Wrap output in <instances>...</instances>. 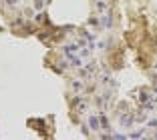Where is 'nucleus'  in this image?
<instances>
[{
	"mask_svg": "<svg viewBox=\"0 0 157 140\" xmlns=\"http://www.w3.org/2000/svg\"><path fill=\"white\" fill-rule=\"evenodd\" d=\"M89 126L93 128V130H97V128H101V116H89Z\"/></svg>",
	"mask_w": 157,
	"mask_h": 140,
	"instance_id": "nucleus-1",
	"label": "nucleus"
},
{
	"mask_svg": "<svg viewBox=\"0 0 157 140\" xmlns=\"http://www.w3.org/2000/svg\"><path fill=\"white\" fill-rule=\"evenodd\" d=\"M46 2H51V0H34V6H36V8H42Z\"/></svg>",
	"mask_w": 157,
	"mask_h": 140,
	"instance_id": "nucleus-2",
	"label": "nucleus"
},
{
	"mask_svg": "<svg viewBox=\"0 0 157 140\" xmlns=\"http://www.w3.org/2000/svg\"><path fill=\"white\" fill-rule=\"evenodd\" d=\"M149 124H151V126H155V128H157V120H151V122H149Z\"/></svg>",
	"mask_w": 157,
	"mask_h": 140,
	"instance_id": "nucleus-3",
	"label": "nucleus"
}]
</instances>
